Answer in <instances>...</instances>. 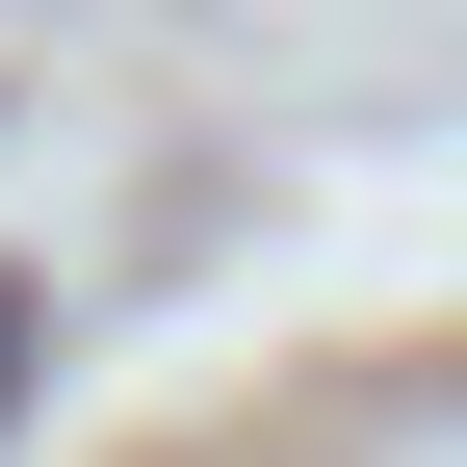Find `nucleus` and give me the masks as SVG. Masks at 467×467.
<instances>
[{"label":"nucleus","instance_id":"1","mask_svg":"<svg viewBox=\"0 0 467 467\" xmlns=\"http://www.w3.org/2000/svg\"><path fill=\"white\" fill-rule=\"evenodd\" d=\"M0 364H26V285H0Z\"/></svg>","mask_w":467,"mask_h":467}]
</instances>
